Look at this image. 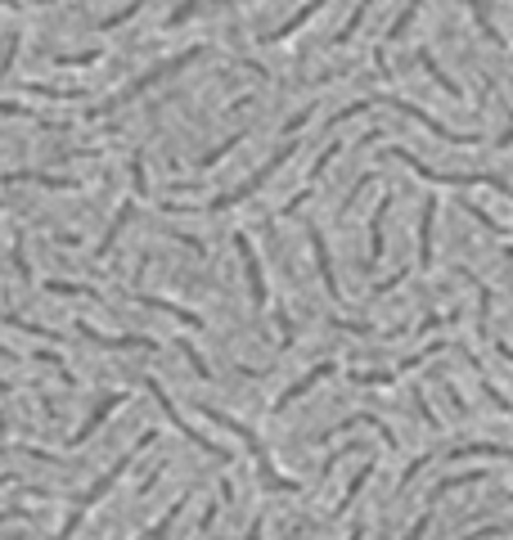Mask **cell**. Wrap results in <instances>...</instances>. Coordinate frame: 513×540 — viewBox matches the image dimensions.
Wrapping results in <instances>:
<instances>
[{"mask_svg":"<svg viewBox=\"0 0 513 540\" xmlns=\"http://www.w3.org/2000/svg\"><path fill=\"white\" fill-rule=\"evenodd\" d=\"M338 154H342V145H338V140H333V145H329V149H325V154H320V158H316V167H311V180H320V176H325V167H329V163H333V158H338Z\"/></svg>","mask_w":513,"mask_h":540,"instance_id":"e575fe53","label":"cell"},{"mask_svg":"<svg viewBox=\"0 0 513 540\" xmlns=\"http://www.w3.org/2000/svg\"><path fill=\"white\" fill-rule=\"evenodd\" d=\"M351 428H374V433H379V437H383L388 446H397V433H392V428H388L383 419H374V415H351V419H342L338 428H329V433H325L320 441H333L338 433H351Z\"/></svg>","mask_w":513,"mask_h":540,"instance_id":"9a60e30c","label":"cell"},{"mask_svg":"<svg viewBox=\"0 0 513 540\" xmlns=\"http://www.w3.org/2000/svg\"><path fill=\"white\" fill-rule=\"evenodd\" d=\"M144 387H149V396H154V401L163 405V410H167V419H172V424H176V428L185 433V441H194V446H198V450H207L212 459H230V455H226L221 446H212V441H207L203 433H194V428H189V424H185V419L176 415V405H172V396H167V387H163L158 378H144Z\"/></svg>","mask_w":513,"mask_h":540,"instance_id":"52a82bcc","label":"cell"},{"mask_svg":"<svg viewBox=\"0 0 513 540\" xmlns=\"http://www.w3.org/2000/svg\"><path fill=\"white\" fill-rule=\"evenodd\" d=\"M316 10H325V0H307V5H302V10H293V14H288V23H279V28H270V32H261V45H275V41H288L293 32H298V28H302V23H307V19L316 14Z\"/></svg>","mask_w":513,"mask_h":540,"instance_id":"5bb4252c","label":"cell"},{"mask_svg":"<svg viewBox=\"0 0 513 540\" xmlns=\"http://www.w3.org/2000/svg\"><path fill=\"white\" fill-rule=\"evenodd\" d=\"M140 10H144V0H126V5H122V10H113V14H104V19H100L95 28H100V32H113V28H122L126 19H135Z\"/></svg>","mask_w":513,"mask_h":540,"instance_id":"d4e9b609","label":"cell"},{"mask_svg":"<svg viewBox=\"0 0 513 540\" xmlns=\"http://www.w3.org/2000/svg\"><path fill=\"white\" fill-rule=\"evenodd\" d=\"M126 167H131V180H135V194H140V198H149V180H144V154L135 149Z\"/></svg>","mask_w":513,"mask_h":540,"instance_id":"f546056e","label":"cell"},{"mask_svg":"<svg viewBox=\"0 0 513 540\" xmlns=\"http://www.w3.org/2000/svg\"><path fill=\"white\" fill-rule=\"evenodd\" d=\"M45 289H50V293H59V298H100V289H91V284H63V280H45Z\"/></svg>","mask_w":513,"mask_h":540,"instance_id":"4316f807","label":"cell"},{"mask_svg":"<svg viewBox=\"0 0 513 540\" xmlns=\"http://www.w3.org/2000/svg\"><path fill=\"white\" fill-rule=\"evenodd\" d=\"M333 369H338V365H333V361H320V365H316V369H307V374H302V378H298V383H293V387H288V392H279V401H275V415H279V410H284V405H293V401H298V396H307V392H311V387H316V383H325V378H329V374H333Z\"/></svg>","mask_w":513,"mask_h":540,"instance_id":"4fadbf2b","label":"cell"},{"mask_svg":"<svg viewBox=\"0 0 513 540\" xmlns=\"http://www.w3.org/2000/svg\"><path fill=\"white\" fill-rule=\"evenodd\" d=\"M28 108L23 104H14V99H0V117H23Z\"/></svg>","mask_w":513,"mask_h":540,"instance_id":"60d3db41","label":"cell"},{"mask_svg":"<svg viewBox=\"0 0 513 540\" xmlns=\"http://www.w3.org/2000/svg\"><path fill=\"white\" fill-rule=\"evenodd\" d=\"M14 270L23 280H32V266H28V257H23V243H14Z\"/></svg>","mask_w":513,"mask_h":540,"instance_id":"ab89813d","label":"cell"},{"mask_svg":"<svg viewBox=\"0 0 513 540\" xmlns=\"http://www.w3.org/2000/svg\"><path fill=\"white\" fill-rule=\"evenodd\" d=\"M464 5L473 10V19H477V28H482V32H486V36H491L495 45H504V36L495 32V23H491V19H486V10H482V0H464Z\"/></svg>","mask_w":513,"mask_h":540,"instance_id":"4dcf8cb0","label":"cell"},{"mask_svg":"<svg viewBox=\"0 0 513 540\" xmlns=\"http://www.w3.org/2000/svg\"><path fill=\"white\" fill-rule=\"evenodd\" d=\"M307 239H311V257H316V270H320V280H325V293H329L333 302H342V284H338V275H333V257H329V239H325L320 230H311Z\"/></svg>","mask_w":513,"mask_h":540,"instance_id":"30bf717a","label":"cell"},{"mask_svg":"<svg viewBox=\"0 0 513 540\" xmlns=\"http://www.w3.org/2000/svg\"><path fill=\"white\" fill-rule=\"evenodd\" d=\"M194 59H203V45H194V50H185V54H176V59H163L158 68H149V73H144V77H135L122 95H113V99H104V104H95L86 117H108V113H117V108H126V104H135L144 91H154L158 82H167V77H176L180 73V68H189Z\"/></svg>","mask_w":513,"mask_h":540,"instance_id":"3957f363","label":"cell"},{"mask_svg":"<svg viewBox=\"0 0 513 540\" xmlns=\"http://www.w3.org/2000/svg\"><path fill=\"white\" fill-rule=\"evenodd\" d=\"M509 500H513V496H509Z\"/></svg>","mask_w":513,"mask_h":540,"instance_id":"681fc988","label":"cell"},{"mask_svg":"<svg viewBox=\"0 0 513 540\" xmlns=\"http://www.w3.org/2000/svg\"><path fill=\"white\" fill-rule=\"evenodd\" d=\"M19 518H28V509H0V522H19Z\"/></svg>","mask_w":513,"mask_h":540,"instance_id":"b9f144b4","label":"cell"},{"mask_svg":"<svg viewBox=\"0 0 513 540\" xmlns=\"http://www.w3.org/2000/svg\"><path fill=\"white\" fill-rule=\"evenodd\" d=\"M370 5H374V0H360V5L351 10V19H347V28H342V32L333 36V45H347V41H351V36L360 32V23H365V14H370Z\"/></svg>","mask_w":513,"mask_h":540,"instance_id":"484cf974","label":"cell"},{"mask_svg":"<svg viewBox=\"0 0 513 540\" xmlns=\"http://www.w3.org/2000/svg\"><path fill=\"white\" fill-rule=\"evenodd\" d=\"M360 536H365V531H360V527H356V531H351V536H347V540H360Z\"/></svg>","mask_w":513,"mask_h":540,"instance_id":"7dc6e473","label":"cell"},{"mask_svg":"<svg viewBox=\"0 0 513 540\" xmlns=\"http://www.w3.org/2000/svg\"><path fill=\"white\" fill-rule=\"evenodd\" d=\"M469 455H491V459H513V446H495V441H469V446H455L446 459H469Z\"/></svg>","mask_w":513,"mask_h":540,"instance_id":"44dd1931","label":"cell"},{"mask_svg":"<svg viewBox=\"0 0 513 540\" xmlns=\"http://www.w3.org/2000/svg\"><path fill=\"white\" fill-rule=\"evenodd\" d=\"M414 59H419V68H423V73H428V77H432V82H437V86H442V91H446V95H460V86H455V82H451V77H446V73H442V68H437V59H432V54H428V50H419V54H414Z\"/></svg>","mask_w":513,"mask_h":540,"instance_id":"603a6c76","label":"cell"},{"mask_svg":"<svg viewBox=\"0 0 513 540\" xmlns=\"http://www.w3.org/2000/svg\"><path fill=\"white\" fill-rule=\"evenodd\" d=\"M176 347H180V352H185V361H189V365H194V374H198V378H212V369H207V361H203V356H198V347H189V343H176Z\"/></svg>","mask_w":513,"mask_h":540,"instance_id":"d6a6232c","label":"cell"},{"mask_svg":"<svg viewBox=\"0 0 513 540\" xmlns=\"http://www.w3.org/2000/svg\"><path fill=\"white\" fill-rule=\"evenodd\" d=\"M311 117H316V108H302V113H293V117L284 122V135H298V131H302Z\"/></svg>","mask_w":513,"mask_h":540,"instance_id":"74e56055","label":"cell"},{"mask_svg":"<svg viewBox=\"0 0 513 540\" xmlns=\"http://www.w3.org/2000/svg\"><path fill=\"white\" fill-rule=\"evenodd\" d=\"M419 5H423V0H410V5H405V10L397 14V23L388 28V41H397V36H401V32H405V28L414 23V14H419ZM388 41H383V45H388Z\"/></svg>","mask_w":513,"mask_h":540,"instance_id":"83f0119b","label":"cell"},{"mask_svg":"<svg viewBox=\"0 0 513 540\" xmlns=\"http://www.w3.org/2000/svg\"><path fill=\"white\" fill-rule=\"evenodd\" d=\"M235 252H239V261H244V275H248V293H252V306H266V302H270V293H266V275H261L257 248H252V239H248L244 230L235 234Z\"/></svg>","mask_w":513,"mask_h":540,"instance_id":"ba28073f","label":"cell"},{"mask_svg":"<svg viewBox=\"0 0 513 540\" xmlns=\"http://www.w3.org/2000/svg\"><path fill=\"white\" fill-rule=\"evenodd\" d=\"M388 158H397V163H405L414 176H423V180H432V185H491L495 194H504V198H513V185L509 180H500V176H491V171H432V167H423L410 149H388Z\"/></svg>","mask_w":513,"mask_h":540,"instance_id":"277c9868","label":"cell"},{"mask_svg":"<svg viewBox=\"0 0 513 540\" xmlns=\"http://www.w3.org/2000/svg\"><path fill=\"white\" fill-rule=\"evenodd\" d=\"M59 68H86V63H100V50H82V54H54Z\"/></svg>","mask_w":513,"mask_h":540,"instance_id":"1f68e13d","label":"cell"},{"mask_svg":"<svg viewBox=\"0 0 513 540\" xmlns=\"http://www.w3.org/2000/svg\"><path fill=\"white\" fill-rule=\"evenodd\" d=\"M0 5H5V10H23V0H0Z\"/></svg>","mask_w":513,"mask_h":540,"instance_id":"f6af8a7d","label":"cell"},{"mask_svg":"<svg viewBox=\"0 0 513 540\" xmlns=\"http://www.w3.org/2000/svg\"><path fill=\"white\" fill-rule=\"evenodd\" d=\"M10 392H14V387H10V383H5V378H0V396H10Z\"/></svg>","mask_w":513,"mask_h":540,"instance_id":"bcb514c9","label":"cell"},{"mask_svg":"<svg viewBox=\"0 0 513 540\" xmlns=\"http://www.w3.org/2000/svg\"><path fill=\"white\" fill-rule=\"evenodd\" d=\"M185 504H189V496H180V500H176V504H172V509H167V513H163V518H158V522H154V527H149V531H144V536H140V540H167V536H172V527H176V518H180V509H185Z\"/></svg>","mask_w":513,"mask_h":540,"instance_id":"7402d4cb","label":"cell"},{"mask_svg":"<svg viewBox=\"0 0 513 540\" xmlns=\"http://www.w3.org/2000/svg\"><path fill=\"white\" fill-rule=\"evenodd\" d=\"M239 140H244V131H239V135H230V140H226V145H216L212 154H203V158H198V167H203V171H212V167H216V163H221V158H226V154H230V149H235Z\"/></svg>","mask_w":513,"mask_h":540,"instance_id":"f1b7e54d","label":"cell"},{"mask_svg":"<svg viewBox=\"0 0 513 540\" xmlns=\"http://www.w3.org/2000/svg\"><path fill=\"white\" fill-rule=\"evenodd\" d=\"M482 392H486V396H491V401H495V405H500V410H504V415H513V401H509V396H500V392H495V383H491V378H482Z\"/></svg>","mask_w":513,"mask_h":540,"instance_id":"f35d334b","label":"cell"},{"mask_svg":"<svg viewBox=\"0 0 513 540\" xmlns=\"http://www.w3.org/2000/svg\"><path fill=\"white\" fill-rule=\"evenodd\" d=\"M504 145H513V122H509V131L500 135V149H504Z\"/></svg>","mask_w":513,"mask_h":540,"instance_id":"ee69618b","label":"cell"},{"mask_svg":"<svg viewBox=\"0 0 513 540\" xmlns=\"http://www.w3.org/2000/svg\"><path fill=\"white\" fill-rule=\"evenodd\" d=\"M131 217H135V198H131V202H122V212H117V217H113V221H108V230H104V239H100V243H95V261H100V257H108V252H113V243H117V239H122V230H126V226H131Z\"/></svg>","mask_w":513,"mask_h":540,"instance_id":"2e32d148","label":"cell"},{"mask_svg":"<svg viewBox=\"0 0 513 540\" xmlns=\"http://www.w3.org/2000/svg\"><path fill=\"white\" fill-rule=\"evenodd\" d=\"M28 95H41V99H77L82 91H54V86H36V82H32Z\"/></svg>","mask_w":513,"mask_h":540,"instance_id":"836d02e7","label":"cell"},{"mask_svg":"<svg viewBox=\"0 0 513 540\" xmlns=\"http://www.w3.org/2000/svg\"><path fill=\"white\" fill-rule=\"evenodd\" d=\"M0 185H41V189H82L77 176H54V171H5Z\"/></svg>","mask_w":513,"mask_h":540,"instance_id":"7c38bea8","label":"cell"},{"mask_svg":"<svg viewBox=\"0 0 513 540\" xmlns=\"http://www.w3.org/2000/svg\"><path fill=\"white\" fill-rule=\"evenodd\" d=\"M226 5H239V0H185L180 10H172V14H167V23H172V28H180V23H189L194 14H207V10H226Z\"/></svg>","mask_w":513,"mask_h":540,"instance_id":"d6986e66","label":"cell"},{"mask_svg":"<svg viewBox=\"0 0 513 540\" xmlns=\"http://www.w3.org/2000/svg\"><path fill=\"white\" fill-rule=\"evenodd\" d=\"M122 405H126V392H108V396L95 405V410H91V419H86L77 433H72V441H68V446H82V441H91V433H100V424H104L108 415H117Z\"/></svg>","mask_w":513,"mask_h":540,"instance_id":"8fae6325","label":"cell"},{"mask_svg":"<svg viewBox=\"0 0 513 540\" xmlns=\"http://www.w3.org/2000/svg\"><path fill=\"white\" fill-rule=\"evenodd\" d=\"M388 208H392V194H383V202H379L374 217H370V266L383 257V221H388Z\"/></svg>","mask_w":513,"mask_h":540,"instance_id":"ffe728a7","label":"cell"},{"mask_svg":"<svg viewBox=\"0 0 513 540\" xmlns=\"http://www.w3.org/2000/svg\"><path fill=\"white\" fill-rule=\"evenodd\" d=\"M293 149H298V140H288L279 154H270V158H266V163H261V167H257V171L244 180V185H235V189H226V194H216V198L207 202V208H212V212H226V208H235V202L252 198V194H257V189H261V185H266V180H270V176H275V171H279V167L293 158Z\"/></svg>","mask_w":513,"mask_h":540,"instance_id":"5b68a950","label":"cell"},{"mask_svg":"<svg viewBox=\"0 0 513 540\" xmlns=\"http://www.w3.org/2000/svg\"><path fill=\"white\" fill-rule=\"evenodd\" d=\"M154 441H158V433H154V428H149V433H140V441H135V446H131L126 455H117V464H113V468L104 472V478H100V482H95V487H91V491H86V496H82L77 504H72V513H68V522H63V527L54 531V540H68L72 531H77V527H82V518H86V513H91V509H95V504H100V500H104V496H108L113 487H117V478H122V472H126V468L135 464V455H140L144 446H154Z\"/></svg>","mask_w":513,"mask_h":540,"instance_id":"7a4b0ae2","label":"cell"},{"mask_svg":"<svg viewBox=\"0 0 513 540\" xmlns=\"http://www.w3.org/2000/svg\"><path fill=\"white\" fill-rule=\"evenodd\" d=\"M428 527H432V504H428V509L414 518V527L405 531V540H423V536H428Z\"/></svg>","mask_w":513,"mask_h":540,"instance_id":"d590c367","label":"cell"},{"mask_svg":"<svg viewBox=\"0 0 513 540\" xmlns=\"http://www.w3.org/2000/svg\"><path fill=\"white\" fill-rule=\"evenodd\" d=\"M370 478H374V459H370V464H360V472L351 478V487H347V496L338 500V509H333V513H347V509H351V500L365 491V482H370Z\"/></svg>","mask_w":513,"mask_h":540,"instance_id":"cb8c5ba5","label":"cell"},{"mask_svg":"<svg viewBox=\"0 0 513 540\" xmlns=\"http://www.w3.org/2000/svg\"><path fill=\"white\" fill-rule=\"evenodd\" d=\"M383 104H392L397 113H405V117H414L423 131H432L437 140H446V145H477V135H464V131H451L446 122H437L432 113H423L419 104H405V99H397V95H383Z\"/></svg>","mask_w":513,"mask_h":540,"instance_id":"8992f818","label":"cell"},{"mask_svg":"<svg viewBox=\"0 0 513 540\" xmlns=\"http://www.w3.org/2000/svg\"><path fill=\"white\" fill-rule=\"evenodd\" d=\"M5 428H10V424H5V419H0V437H5Z\"/></svg>","mask_w":513,"mask_h":540,"instance_id":"c3c4849f","label":"cell"},{"mask_svg":"<svg viewBox=\"0 0 513 540\" xmlns=\"http://www.w3.org/2000/svg\"><path fill=\"white\" fill-rule=\"evenodd\" d=\"M248 540H261V518H257V522L248 527Z\"/></svg>","mask_w":513,"mask_h":540,"instance_id":"7bdbcfd3","label":"cell"},{"mask_svg":"<svg viewBox=\"0 0 513 540\" xmlns=\"http://www.w3.org/2000/svg\"><path fill=\"white\" fill-rule=\"evenodd\" d=\"M333 329H347V333H360V338H370V333H379L374 324H365V320H338V315H333Z\"/></svg>","mask_w":513,"mask_h":540,"instance_id":"8d00e7d4","label":"cell"},{"mask_svg":"<svg viewBox=\"0 0 513 540\" xmlns=\"http://www.w3.org/2000/svg\"><path fill=\"white\" fill-rule=\"evenodd\" d=\"M77 333L86 338V343H95V347H108V352H154L158 343H154V338H140V333H100V329H91L86 320L77 324Z\"/></svg>","mask_w":513,"mask_h":540,"instance_id":"9c48e42d","label":"cell"},{"mask_svg":"<svg viewBox=\"0 0 513 540\" xmlns=\"http://www.w3.org/2000/svg\"><path fill=\"white\" fill-rule=\"evenodd\" d=\"M140 306H154V311H167L172 320H180L185 329H203V320L194 315V311H185V306H176V302H167V298H154V293H131Z\"/></svg>","mask_w":513,"mask_h":540,"instance_id":"e0dca14e","label":"cell"},{"mask_svg":"<svg viewBox=\"0 0 513 540\" xmlns=\"http://www.w3.org/2000/svg\"><path fill=\"white\" fill-rule=\"evenodd\" d=\"M198 410L212 419V424H221V428H230L239 441H244V450L252 455V464H257V478H261V487L266 491H284V496H298L302 491V482L298 478H284V472L270 464V455H266V446H261V437L248 428V424H239V419H230L226 410H216V405H198Z\"/></svg>","mask_w":513,"mask_h":540,"instance_id":"6da1fadb","label":"cell"},{"mask_svg":"<svg viewBox=\"0 0 513 540\" xmlns=\"http://www.w3.org/2000/svg\"><path fill=\"white\" fill-rule=\"evenodd\" d=\"M432 221H437V198L423 202V217H419V266H432Z\"/></svg>","mask_w":513,"mask_h":540,"instance_id":"ac0fdd59","label":"cell"}]
</instances>
